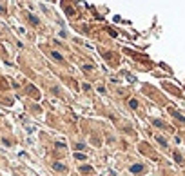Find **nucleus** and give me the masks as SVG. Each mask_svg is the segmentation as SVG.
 Returning a JSON list of instances; mask_svg holds the SVG:
<instances>
[{"instance_id": "1", "label": "nucleus", "mask_w": 185, "mask_h": 176, "mask_svg": "<svg viewBox=\"0 0 185 176\" xmlns=\"http://www.w3.org/2000/svg\"><path fill=\"white\" fill-rule=\"evenodd\" d=\"M53 169H54V171H60V173H64V171H66V165H64V163H54Z\"/></svg>"}, {"instance_id": "2", "label": "nucleus", "mask_w": 185, "mask_h": 176, "mask_svg": "<svg viewBox=\"0 0 185 176\" xmlns=\"http://www.w3.org/2000/svg\"><path fill=\"white\" fill-rule=\"evenodd\" d=\"M27 18L31 20V24H33V26H38V24H40V20H38L36 17H34V15H27Z\"/></svg>"}, {"instance_id": "3", "label": "nucleus", "mask_w": 185, "mask_h": 176, "mask_svg": "<svg viewBox=\"0 0 185 176\" xmlns=\"http://www.w3.org/2000/svg\"><path fill=\"white\" fill-rule=\"evenodd\" d=\"M80 171H82V173H91V165H82V167H80Z\"/></svg>"}, {"instance_id": "4", "label": "nucleus", "mask_w": 185, "mask_h": 176, "mask_svg": "<svg viewBox=\"0 0 185 176\" xmlns=\"http://www.w3.org/2000/svg\"><path fill=\"white\" fill-rule=\"evenodd\" d=\"M131 171H133V173H140V171H143V167H142V165H133Z\"/></svg>"}, {"instance_id": "5", "label": "nucleus", "mask_w": 185, "mask_h": 176, "mask_svg": "<svg viewBox=\"0 0 185 176\" xmlns=\"http://www.w3.org/2000/svg\"><path fill=\"white\" fill-rule=\"evenodd\" d=\"M53 56H54V58H56V60H58V62H64V56H62V55H60V53H56V51H53Z\"/></svg>"}, {"instance_id": "6", "label": "nucleus", "mask_w": 185, "mask_h": 176, "mask_svg": "<svg viewBox=\"0 0 185 176\" xmlns=\"http://www.w3.org/2000/svg\"><path fill=\"white\" fill-rule=\"evenodd\" d=\"M129 105H131L133 109H136V107H138V102H136V100H129Z\"/></svg>"}, {"instance_id": "7", "label": "nucleus", "mask_w": 185, "mask_h": 176, "mask_svg": "<svg viewBox=\"0 0 185 176\" xmlns=\"http://www.w3.org/2000/svg\"><path fill=\"white\" fill-rule=\"evenodd\" d=\"M74 158H76V160H86V154H82V153H76V154H74Z\"/></svg>"}, {"instance_id": "8", "label": "nucleus", "mask_w": 185, "mask_h": 176, "mask_svg": "<svg viewBox=\"0 0 185 176\" xmlns=\"http://www.w3.org/2000/svg\"><path fill=\"white\" fill-rule=\"evenodd\" d=\"M82 87H84V91H89V89H91V85H89V84H84Z\"/></svg>"}]
</instances>
